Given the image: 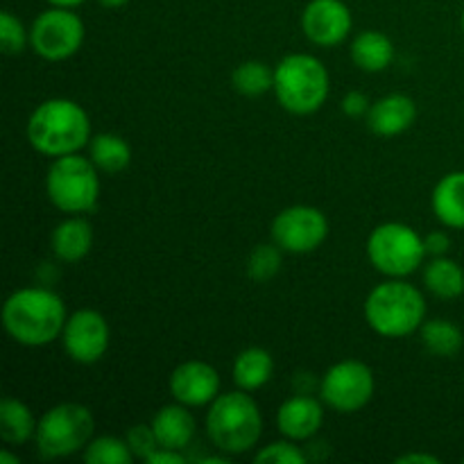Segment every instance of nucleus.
<instances>
[{
    "label": "nucleus",
    "instance_id": "nucleus-27",
    "mask_svg": "<svg viewBox=\"0 0 464 464\" xmlns=\"http://www.w3.org/2000/svg\"><path fill=\"white\" fill-rule=\"evenodd\" d=\"M82 458L86 464H131V460H136L127 440L111 435L91 440L89 447L82 451Z\"/></svg>",
    "mask_w": 464,
    "mask_h": 464
},
{
    "label": "nucleus",
    "instance_id": "nucleus-11",
    "mask_svg": "<svg viewBox=\"0 0 464 464\" xmlns=\"http://www.w3.org/2000/svg\"><path fill=\"white\" fill-rule=\"evenodd\" d=\"M272 240L284 252L311 254L329 236V220L315 207L297 204L288 207L272 220Z\"/></svg>",
    "mask_w": 464,
    "mask_h": 464
},
{
    "label": "nucleus",
    "instance_id": "nucleus-23",
    "mask_svg": "<svg viewBox=\"0 0 464 464\" xmlns=\"http://www.w3.org/2000/svg\"><path fill=\"white\" fill-rule=\"evenodd\" d=\"M424 285L433 297L458 299L464 293V270L447 256H435L424 267Z\"/></svg>",
    "mask_w": 464,
    "mask_h": 464
},
{
    "label": "nucleus",
    "instance_id": "nucleus-20",
    "mask_svg": "<svg viewBox=\"0 0 464 464\" xmlns=\"http://www.w3.org/2000/svg\"><path fill=\"white\" fill-rule=\"evenodd\" d=\"M272 372H275L272 353L263 347H247L234 361V383L245 392H256L267 385Z\"/></svg>",
    "mask_w": 464,
    "mask_h": 464
},
{
    "label": "nucleus",
    "instance_id": "nucleus-18",
    "mask_svg": "<svg viewBox=\"0 0 464 464\" xmlns=\"http://www.w3.org/2000/svg\"><path fill=\"white\" fill-rule=\"evenodd\" d=\"M50 247L59 261H82L93 247V229H91L89 220L82 216H71L68 220L59 222L57 229L50 236Z\"/></svg>",
    "mask_w": 464,
    "mask_h": 464
},
{
    "label": "nucleus",
    "instance_id": "nucleus-37",
    "mask_svg": "<svg viewBox=\"0 0 464 464\" xmlns=\"http://www.w3.org/2000/svg\"><path fill=\"white\" fill-rule=\"evenodd\" d=\"M100 5H102V7H109V9H118V7H122V5H127L130 3V0H98Z\"/></svg>",
    "mask_w": 464,
    "mask_h": 464
},
{
    "label": "nucleus",
    "instance_id": "nucleus-14",
    "mask_svg": "<svg viewBox=\"0 0 464 464\" xmlns=\"http://www.w3.org/2000/svg\"><path fill=\"white\" fill-rule=\"evenodd\" d=\"M168 385H170L172 399L184 406H211L220 394V374L208 362L186 361L172 370Z\"/></svg>",
    "mask_w": 464,
    "mask_h": 464
},
{
    "label": "nucleus",
    "instance_id": "nucleus-22",
    "mask_svg": "<svg viewBox=\"0 0 464 464\" xmlns=\"http://www.w3.org/2000/svg\"><path fill=\"white\" fill-rule=\"evenodd\" d=\"M36 424L30 408L18 399L7 397L0 403V438L3 442L18 447V444L30 442L36 435Z\"/></svg>",
    "mask_w": 464,
    "mask_h": 464
},
{
    "label": "nucleus",
    "instance_id": "nucleus-19",
    "mask_svg": "<svg viewBox=\"0 0 464 464\" xmlns=\"http://www.w3.org/2000/svg\"><path fill=\"white\" fill-rule=\"evenodd\" d=\"M433 213L449 229H464V172H449L433 190Z\"/></svg>",
    "mask_w": 464,
    "mask_h": 464
},
{
    "label": "nucleus",
    "instance_id": "nucleus-34",
    "mask_svg": "<svg viewBox=\"0 0 464 464\" xmlns=\"http://www.w3.org/2000/svg\"><path fill=\"white\" fill-rule=\"evenodd\" d=\"M145 462H150V464H184V456H181V451H172V449L159 447L157 451H154Z\"/></svg>",
    "mask_w": 464,
    "mask_h": 464
},
{
    "label": "nucleus",
    "instance_id": "nucleus-32",
    "mask_svg": "<svg viewBox=\"0 0 464 464\" xmlns=\"http://www.w3.org/2000/svg\"><path fill=\"white\" fill-rule=\"evenodd\" d=\"M370 107H372L370 100H367V95L361 93V91H352V93L344 95V100H343V111L347 113L349 118L367 116Z\"/></svg>",
    "mask_w": 464,
    "mask_h": 464
},
{
    "label": "nucleus",
    "instance_id": "nucleus-35",
    "mask_svg": "<svg viewBox=\"0 0 464 464\" xmlns=\"http://www.w3.org/2000/svg\"><path fill=\"white\" fill-rule=\"evenodd\" d=\"M399 464H412V462H424V464H440L438 456H430V453H406V456L397 458Z\"/></svg>",
    "mask_w": 464,
    "mask_h": 464
},
{
    "label": "nucleus",
    "instance_id": "nucleus-38",
    "mask_svg": "<svg viewBox=\"0 0 464 464\" xmlns=\"http://www.w3.org/2000/svg\"><path fill=\"white\" fill-rule=\"evenodd\" d=\"M21 460H18V456H12L9 451H3L0 453V464H18Z\"/></svg>",
    "mask_w": 464,
    "mask_h": 464
},
{
    "label": "nucleus",
    "instance_id": "nucleus-4",
    "mask_svg": "<svg viewBox=\"0 0 464 464\" xmlns=\"http://www.w3.org/2000/svg\"><path fill=\"white\" fill-rule=\"evenodd\" d=\"M365 320L381 338H406L426 322V299L403 279H388L365 299Z\"/></svg>",
    "mask_w": 464,
    "mask_h": 464
},
{
    "label": "nucleus",
    "instance_id": "nucleus-13",
    "mask_svg": "<svg viewBox=\"0 0 464 464\" xmlns=\"http://www.w3.org/2000/svg\"><path fill=\"white\" fill-rule=\"evenodd\" d=\"M353 25L352 12L343 0H311L304 7L302 30L311 44L322 48L340 45Z\"/></svg>",
    "mask_w": 464,
    "mask_h": 464
},
{
    "label": "nucleus",
    "instance_id": "nucleus-30",
    "mask_svg": "<svg viewBox=\"0 0 464 464\" xmlns=\"http://www.w3.org/2000/svg\"><path fill=\"white\" fill-rule=\"evenodd\" d=\"M258 464H304L306 456L299 447H295L293 440L285 438L284 442H272L263 447L261 451L254 456Z\"/></svg>",
    "mask_w": 464,
    "mask_h": 464
},
{
    "label": "nucleus",
    "instance_id": "nucleus-24",
    "mask_svg": "<svg viewBox=\"0 0 464 464\" xmlns=\"http://www.w3.org/2000/svg\"><path fill=\"white\" fill-rule=\"evenodd\" d=\"M89 159L104 175H118L131 161V148L122 136L98 134L89 140Z\"/></svg>",
    "mask_w": 464,
    "mask_h": 464
},
{
    "label": "nucleus",
    "instance_id": "nucleus-6",
    "mask_svg": "<svg viewBox=\"0 0 464 464\" xmlns=\"http://www.w3.org/2000/svg\"><path fill=\"white\" fill-rule=\"evenodd\" d=\"M98 168L80 152L57 157L45 175V195L50 204L66 216L93 213L100 199Z\"/></svg>",
    "mask_w": 464,
    "mask_h": 464
},
{
    "label": "nucleus",
    "instance_id": "nucleus-21",
    "mask_svg": "<svg viewBox=\"0 0 464 464\" xmlns=\"http://www.w3.org/2000/svg\"><path fill=\"white\" fill-rule=\"evenodd\" d=\"M352 59L361 71L381 72L392 63L394 45L390 36H385L383 32L365 30L353 39Z\"/></svg>",
    "mask_w": 464,
    "mask_h": 464
},
{
    "label": "nucleus",
    "instance_id": "nucleus-3",
    "mask_svg": "<svg viewBox=\"0 0 464 464\" xmlns=\"http://www.w3.org/2000/svg\"><path fill=\"white\" fill-rule=\"evenodd\" d=\"M207 433L213 447L227 456H240L254 449L263 433V417L258 403L249 392L218 394L207 412Z\"/></svg>",
    "mask_w": 464,
    "mask_h": 464
},
{
    "label": "nucleus",
    "instance_id": "nucleus-29",
    "mask_svg": "<svg viewBox=\"0 0 464 464\" xmlns=\"http://www.w3.org/2000/svg\"><path fill=\"white\" fill-rule=\"evenodd\" d=\"M0 45L5 54H21L30 45V30L12 12L0 14Z\"/></svg>",
    "mask_w": 464,
    "mask_h": 464
},
{
    "label": "nucleus",
    "instance_id": "nucleus-17",
    "mask_svg": "<svg viewBox=\"0 0 464 464\" xmlns=\"http://www.w3.org/2000/svg\"><path fill=\"white\" fill-rule=\"evenodd\" d=\"M150 424H152L159 444L163 449H172V451H184V449H188L195 438V429H198L188 406H184L179 401L172 403V406L159 408L157 415L152 417Z\"/></svg>",
    "mask_w": 464,
    "mask_h": 464
},
{
    "label": "nucleus",
    "instance_id": "nucleus-1",
    "mask_svg": "<svg viewBox=\"0 0 464 464\" xmlns=\"http://www.w3.org/2000/svg\"><path fill=\"white\" fill-rule=\"evenodd\" d=\"M68 320L62 297L48 288H18L3 306L5 331L23 347H45L62 338Z\"/></svg>",
    "mask_w": 464,
    "mask_h": 464
},
{
    "label": "nucleus",
    "instance_id": "nucleus-7",
    "mask_svg": "<svg viewBox=\"0 0 464 464\" xmlns=\"http://www.w3.org/2000/svg\"><path fill=\"white\" fill-rule=\"evenodd\" d=\"M93 412L82 403L66 401L44 412L36 424L34 440L41 456L48 460H59V458L84 451L93 440Z\"/></svg>",
    "mask_w": 464,
    "mask_h": 464
},
{
    "label": "nucleus",
    "instance_id": "nucleus-10",
    "mask_svg": "<svg viewBox=\"0 0 464 464\" xmlns=\"http://www.w3.org/2000/svg\"><path fill=\"white\" fill-rule=\"evenodd\" d=\"M374 372L361 361H340L320 381L322 401L335 412L352 415L362 411L374 397Z\"/></svg>",
    "mask_w": 464,
    "mask_h": 464
},
{
    "label": "nucleus",
    "instance_id": "nucleus-39",
    "mask_svg": "<svg viewBox=\"0 0 464 464\" xmlns=\"http://www.w3.org/2000/svg\"><path fill=\"white\" fill-rule=\"evenodd\" d=\"M460 23H462V32H464V9H462V18H460Z\"/></svg>",
    "mask_w": 464,
    "mask_h": 464
},
{
    "label": "nucleus",
    "instance_id": "nucleus-16",
    "mask_svg": "<svg viewBox=\"0 0 464 464\" xmlns=\"http://www.w3.org/2000/svg\"><path fill=\"white\" fill-rule=\"evenodd\" d=\"M367 125L376 136H399L415 122L417 107L412 98L403 93H390L385 98L376 100L367 111Z\"/></svg>",
    "mask_w": 464,
    "mask_h": 464
},
{
    "label": "nucleus",
    "instance_id": "nucleus-33",
    "mask_svg": "<svg viewBox=\"0 0 464 464\" xmlns=\"http://www.w3.org/2000/svg\"><path fill=\"white\" fill-rule=\"evenodd\" d=\"M424 247L426 256H444V254L449 252V247H451V238H449V234H444V231H433V234H429L424 238Z\"/></svg>",
    "mask_w": 464,
    "mask_h": 464
},
{
    "label": "nucleus",
    "instance_id": "nucleus-15",
    "mask_svg": "<svg viewBox=\"0 0 464 464\" xmlns=\"http://www.w3.org/2000/svg\"><path fill=\"white\" fill-rule=\"evenodd\" d=\"M322 424H324V408L311 394H295L285 399L276 412V429L293 442L315 438Z\"/></svg>",
    "mask_w": 464,
    "mask_h": 464
},
{
    "label": "nucleus",
    "instance_id": "nucleus-31",
    "mask_svg": "<svg viewBox=\"0 0 464 464\" xmlns=\"http://www.w3.org/2000/svg\"><path fill=\"white\" fill-rule=\"evenodd\" d=\"M127 444H130L131 453L139 460H148L161 444H159L157 435H154L152 424H134L125 435Z\"/></svg>",
    "mask_w": 464,
    "mask_h": 464
},
{
    "label": "nucleus",
    "instance_id": "nucleus-2",
    "mask_svg": "<svg viewBox=\"0 0 464 464\" xmlns=\"http://www.w3.org/2000/svg\"><path fill=\"white\" fill-rule=\"evenodd\" d=\"M27 140L53 159L80 152L91 140L89 113L75 100H45L27 118Z\"/></svg>",
    "mask_w": 464,
    "mask_h": 464
},
{
    "label": "nucleus",
    "instance_id": "nucleus-9",
    "mask_svg": "<svg viewBox=\"0 0 464 464\" xmlns=\"http://www.w3.org/2000/svg\"><path fill=\"white\" fill-rule=\"evenodd\" d=\"M84 44V23L71 7H50L30 27V48L45 62L71 59Z\"/></svg>",
    "mask_w": 464,
    "mask_h": 464
},
{
    "label": "nucleus",
    "instance_id": "nucleus-12",
    "mask_svg": "<svg viewBox=\"0 0 464 464\" xmlns=\"http://www.w3.org/2000/svg\"><path fill=\"white\" fill-rule=\"evenodd\" d=\"M111 343V331L102 313L93 308H80L68 315L62 331V344L68 358L80 365H95L102 361Z\"/></svg>",
    "mask_w": 464,
    "mask_h": 464
},
{
    "label": "nucleus",
    "instance_id": "nucleus-36",
    "mask_svg": "<svg viewBox=\"0 0 464 464\" xmlns=\"http://www.w3.org/2000/svg\"><path fill=\"white\" fill-rule=\"evenodd\" d=\"M50 5H54V7H77V5H82L84 0H48Z\"/></svg>",
    "mask_w": 464,
    "mask_h": 464
},
{
    "label": "nucleus",
    "instance_id": "nucleus-26",
    "mask_svg": "<svg viewBox=\"0 0 464 464\" xmlns=\"http://www.w3.org/2000/svg\"><path fill=\"white\" fill-rule=\"evenodd\" d=\"M231 84L238 93L247 95V98H258L275 86V71H270L267 63L249 59V62L236 66V71L231 72Z\"/></svg>",
    "mask_w": 464,
    "mask_h": 464
},
{
    "label": "nucleus",
    "instance_id": "nucleus-8",
    "mask_svg": "<svg viewBox=\"0 0 464 464\" xmlns=\"http://www.w3.org/2000/svg\"><path fill=\"white\" fill-rule=\"evenodd\" d=\"M367 258L381 275L403 279L424 263V238L403 222H383L367 238Z\"/></svg>",
    "mask_w": 464,
    "mask_h": 464
},
{
    "label": "nucleus",
    "instance_id": "nucleus-5",
    "mask_svg": "<svg viewBox=\"0 0 464 464\" xmlns=\"http://www.w3.org/2000/svg\"><path fill=\"white\" fill-rule=\"evenodd\" d=\"M272 91L285 111L295 113V116H308V113L322 109V104L329 98V71L313 54H285L275 66Z\"/></svg>",
    "mask_w": 464,
    "mask_h": 464
},
{
    "label": "nucleus",
    "instance_id": "nucleus-25",
    "mask_svg": "<svg viewBox=\"0 0 464 464\" xmlns=\"http://www.w3.org/2000/svg\"><path fill=\"white\" fill-rule=\"evenodd\" d=\"M420 335L429 353L440 358H453L464 344L460 326L449 320H429L420 326Z\"/></svg>",
    "mask_w": 464,
    "mask_h": 464
},
{
    "label": "nucleus",
    "instance_id": "nucleus-28",
    "mask_svg": "<svg viewBox=\"0 0 464 464\" xmlns=\"http://www.w3.org/2000/svg\"><path fill=\"white\" fill-rule=\"evenodd\" d=\"M281 252L284 249L276 243L272 245H258L247 258V276L256 284H266V281L275 279L281 270Z\"/></svg>",
    "mask_w": 464,
    "mask_h": 464
}]
</instances>
